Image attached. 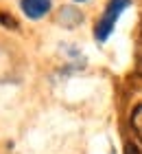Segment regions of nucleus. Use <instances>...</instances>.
Wrapping results in <instances>:
<instances>
[{
  "instance_id": "1",
  "label": "nucleus",
  "mask_w": 142,
  "mask_h": 154,
  "mask_svg": "<svg viewBox=\"0 0 142 154\" xmlns=\"http://www.w3.org/2000/svg\"><path fill=\"white\" fill-rule=\"evenodd\" d=\"M127 7H129V0H109L107 9L103 11L101 20H98L96 26H94V38L98 42H105L112 35V31H114V26H116V22H118L120 13H123Z\"/></svg>"
},
{
  "instance_id": "2",
  "label": "nucleus",
  "mask_w": 142,
  "mask_h": 154,
  "mask_svg": "<svg viewBox=\"0 0 142 154\" xmlns=\"http://www.w3.org/2000/svg\"><path fill=\"white\" fill-rule=\"evenodd\" d=\"M22 11L31 20H39L51 11V0H22Z\"/></svg>"
},
{
  "instance_id": "3",
  "label": "nucleus",
  "mask_w": 142,
  "mask_h": 154,
  "mask_svg": "<svg viewBox=\"0 0 142 154\" xmlns=\"http://www.w3.org/2000/svg\"><path fill=\"white\" fill-rule=\"evenodd\" d=\"M131 125H133V130H136V134L142 139V103L133 110V115H131Z\"/></svg>"
},
{
  "instance_id": "5",
  "label": "nucleus",
  "mask_w": 142,
  "mask_h": 154,
  "mask_svg": "<svg viewBox=\"0 0 142 154\" xmlns=\"http://www.w3.org/2000/svg\"><path fill=\"white\" fill-rule=\"evenodd\" d=\"M77 2H83V0H77Z\"/></svg>"
},
{
  "instance_id": "4",
  "label": "nucleus",
  "mask_w": 142,
  "mask_h": 154,
  "mask_svg": "<svg viewBox=\"0 0 142 154\" xmlns=\"http://www.w3.org/2000/svg\"><path fill=\"white\" fill-rule=\"evenodd\" d=\"M125 154H142V152L136 148V145H131V143H129V145L125 148Z\"/></svg>"
}]
</instances>
